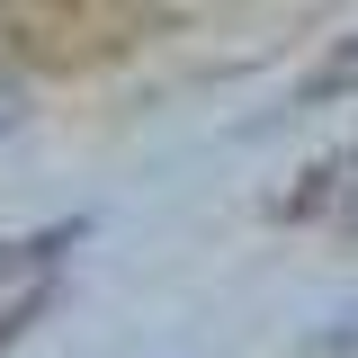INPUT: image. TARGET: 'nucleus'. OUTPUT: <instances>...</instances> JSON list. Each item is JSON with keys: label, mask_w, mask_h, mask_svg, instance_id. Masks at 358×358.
<instances>
[{"label": "nucleus", "mask_w": 358, "mask_h": 358, "mask_svg": "<svg viewBox=\"0 0 358 358\" xmlns=\"http://www.w3.org/2000/svg\"><path fill=\"white\" fill-rule=\"evenodd\" d=\"M341 90H358V36H341V45L305 72V81H296V108H331Z\"/></svg>", "instance_id": "2"}, {"label": "nucleus", "mask_w": 358, "mask_h": 358, "mask_svg": "<svg viewBox=\"0 0 358 358\" xmlns=\"http://www.w3.org/2000/svg\"><path fill=\"white\" fill-rule=\"evenodd\" d=\"M322 350H358V322H350V331H322Z\"/></svg>", "instance_id": "3"}, {"label": "nucleus", "mask_w": 358, "mask_h": 358, "mask_svg": "<svg viewBox=\"0 0 358 358\" xmlns=\"http://www.w3.org/2000/svg\"><path fill=\"white\" fill-rule=\"evenodd\" d=\"M63 251H72V224H54V233H36V242H9V251H0V350L54 305Z\"/></svg>", "instance_id": "1"}]
</instances>
